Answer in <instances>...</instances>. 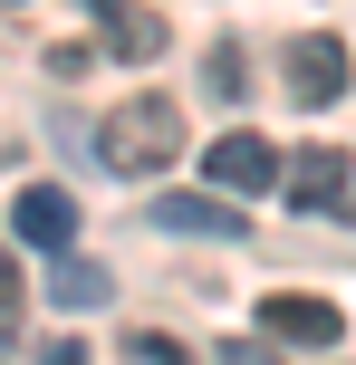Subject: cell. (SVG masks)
I'll list each match as a JSON object with an SVG mask.
<instances>
[{
    "label": "cell",
    "mask_w": 356,
    "mask_h": 365,
    "mask_svg": "<svg viewBox=\"0 0 356 365\" xmlns=\"http://www.w3.org/2000/svg\"><path fill=\"white\" fill-rule=\"evenodd\" d=\"M96 38H106L116 58H164V19H154V10H135V0L96 19Z\"/></svg>",
    "instance_id": "cell-8"
},
{
    "label": "cell",
    "mask_w": 356,
    "mask_h": 365,
    "mask_svg": "<svg viewBox=\"0 0 356 365\" xmlns=\"http://www.w3.org/2000/svg\"><path fill=\"white\" fill-rule=\"evenodd\" d=\"M87 10H96V19H106V10H126V0H87Z\"/></svg>",
    "instance_id": "cell-14"
},
{
    "label": "cell",
    "mask_w": 356,
    "mask_h": 365,
    "mask_svg": "<svg viewBox=\"0 0 356 365\" xmlns=\"http://www.w3.org/2000/svg\"><path fill=\"white\" fill-rule=\"evenodd\" d=\"M260 327H270V346H337L347 317L327 308V298H308V289H270L260 298Z\"/></svg>",
    "instance_id": "cell-3"
},
{
    "label": "cell",
    "mask_w": 356,
    "mask_h": 365,
    "mask_svg": "<svg viewBox=\"0 0 356 365\" xmlns=\"http://www.w3.org/2000/svg\"><path fill=\"white\" fill-rule=\"evenodd\" d=\"M289 96L299 106H337L347 96V38H327V29H308V38H289Z\"/></svg>",
    "instance_id": "cell-2"
},
{
    "label": "cell",
    "mask_w": 356,
    "mask_h": 365,
    "mask_svg": "<svg viewBox=\"0 0 356 365\" xmlns=\"http://www.w3.org/2000/svg\"><path fill=\"white\" fill-rule=\"evenodd\" d=\"M0 356H10V327H0Z\"/></svg>",
    "instance_id": "cell-15"
},
{
    "label": "cell",
    "mask_w": 356,
    "mask_h": 365,
    "mask_svg": "<svg viewBox=\"0 0 356 365\" xmlns=\"http://www.w3.org/2000/svg\"><path fill=\"white\" fill-rule=\"evenodd\" d=\"M212 365H280V356H270V346H222Z\"/></svg>",
    "instance_id": "cell-12"
},
{
    "label": "cell",
    "mask_w": 356,
    "mask_h": 365,
    "mask_svg": "<svg viewBox=\"0 0 356 365\" xmlns=\"http://www.w3.org/2000/svg\"><path fill=\"white\" fill-rule=\"evenodd\" d=\"M154 221H164V231H193V240H250L241 202H222V192H164Z\"/></svg>",
    "instance_id": "cell-6"
},
{
    "label": "cell",
    "mask_w": 356,
    "mask_h": 365,
    "mask_svg": "<svg viewBox=\"0 0 356 365\" xmlns=\"http://www.w3.org/2000/svg\"><path fill=\"white\" fill-rule=\"evenodd\" d=\"M10 308H19V259L0 250V317H10Z\"/></svg>",
    "instance_id": "cell-11"
},
{
    "label": "cell",
    "mask_w": 356,
    "mask_h": 365,
    "mask_svg": "<svg viewBox=\"0 0 356 365\" xmlns=\"http://www.w3.org/2000/svg\"><path fill=\"white\" fill-rule=\"evenodd\" d=\"M203 77H212L203 96H222V106H231V96H250V87H241V48H231V38H222V48L203 58Z\"/></svg>",
    "instance_id": "cell-10"
},
{
    "label": "cell",
    "mask_w": 356,
    "mask_h": 365,
    "mask_svg": "<svg viewBox=\"0 0 356 365\" xmlns=\"http://www.w3.org/2000/svg\"><path fill=\"white\" fill-rule=\"evenodd\" d=\"M96 154H106L116 182L183 164V106H173V96H126V106L106 115V135H96Z\"/></svg>",
    "instance_id": "cell-1"
},
{
    "label": "cell",
    "mask_w": 356,
    "mask_h": 365,
    "mask_svg": "<svg viewBox=\"0 0 356 365\" xmlns=\"http://www.w3.org/2000/svg\"><path fill=\"white\" fill-rule=\"evenodd\" d=\"M39 365H87V346H77V336H58V346L39 356Z\"/></svg>",
    "instance_id": "cell-13"
},
{
    "label": "cell",
    "mask_w": 356,
    "mask_h": 365,
    "mask_svg": "<svg viewBox=\"0 0 356 365\" xmlns=\"http://www.w3.org/2000/svg\"><path fill=\"white\" fill-rule=\"evenodd\" d=\"M289 202H299V212H356V202H347V154L337 145L289 154Z\"/></svg>",
    "instance_id": "cell-7"
},
{
    "label": "cell",
    "mask_w": 356,
    "mask_h": 365,
    "mask_svg": "<svg viewBox=\"0 0 356 365\" xmlns=\"http://www.w3.org/2000/svg\"><path fill=\"white\" fill-rule=\"evenodd\" d=\"M270 182H280V154L260 145V135H222V145L203 154V192H270Z\"/></svg>",
    "instance_id": "cell-4"
},
{
    "label": "cell",
    "mask_w": 356,
    "mask_h": 365,
    "mask_svg": "<svg viewBox=\"0 0 356 365\" xmlns=\"http://www.w3.org/2000/svg\"><path fill=\"white\" fill-rule=\"evenodd\" d=\"M49 298H68V308H96V298H106V269H96V259H49Z\"/></svg>",
    "instance_id": "cell-9"
},
{
    "label": "cell",
    "mask_w": 356,
    "mask_h": 365,
    "mask_svg": "<svg viewBox=\"0 0 356 365\" xmlns=\"http://www.w3.org/2000/svg\"><path fill=\"white\" fill-rule=\"evenodd\" d=\"M10 231H19V240H39V250L58 259V250L77 240V202L58 192V182H29V192L10 202Z\"/></svg>",
    "instance_id": "cell-5"
}]
</instances>
